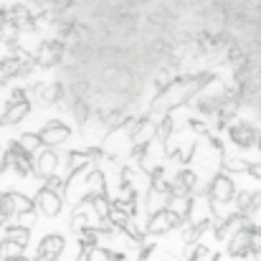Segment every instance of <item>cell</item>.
<instances>
[{"label": "cell", "instance_id": "6da1fadb", "mask_svg": "<svg viewBox=\"0 0 261 261\" xmlns=\"http://www.w3.org/2000/svg\"><path fill=\"white\" fill-rule=\"evenodd\" d=\"M216 76L211 74V71H205V74H193V76H185V79H177L173 87H168L165 91H160L155 99H152V104H150V109L152 112H170L175 107H182L188 99H193L200 89H205L211 82H213Z\"/></svg>", "mask_w": 261, "mask_h": 261}, {"label": "cell", "instance_id": "7a4b0ae2", "mask_svg": "<svg viewBox=\"0 0 261 261\" xmlns=\"http://www.w3.org/2000/svg\"><path fill=\"white\" fill-rule=\"evenodd\" d=\"M33 59H36V66H41V69L56 66V64L64 59V41H43V43L36 48Z\"/></svg>", "mask_w": 261, "mask_h": 261}, {"label": "cell", "instance_id": "3957f363", "mask_svg": "<svg viewBox=\"0 0 261 261\" xmlns=\"http://www.w3.org/2000/svg\"><path fill=\"white\" fill-rule=\"evenodd\" d=\"M152 137H158V124L150 117H140L129 124V140L135 147H147Z\"/></svg>", "mask_w": 261, "mask_h": 261}, {"label": "cell", "instance_id": "277c9868", "mask_svg": "<svg viewBox=\"0 0 261 261\" xmlns=\"http://www.w3.org/2000/svg\"><path fill=\"white\" fill-rule=\"evenodd\" d=\"M38 135H41V142H43V145L56 147V145H64V142L69 140L71 129H69V124H64V122H59V119H48Z\"/></svg>", "mask_w": 261, "mask_h": 261}, {"label": "cell", "instance_id": "5b68a950", "mask_svg": "<svg viewBox=\"0 0 261 261\" xmlns=\"http://www.w3.org/2000/svg\"><path fill=\"white\" fill-rule=\"evenodd\" d=\"M36 208V203L31 200V198H25V195H20V193H15V190H10V193H3L0 195V211L5 213V216H13V213H25V211H33Z\"/></svg>", "mask_w": 261, "mask_h": 261}, {"label": "cell", "instance_id": "8992f818", "mask_svg": "<svg viewBox=\"0 0 261 261\" xmlns=\"http://www.w3.org/2000/svg\"><path fill=\"white\" fill-rule=\"evenodd\" d=\"M31 112V101H8V107L0 114V127H13L18 122H23Z\"/></svg>", "mask_w": 261, "mask_h": 261}, {"label": "cell", "instance_id": "52a82bcc", "mask_svg": "<svg viewBox=\"0 0 261 261\" xmlns=\"http://www.w3.org/2000/svg\"><path fill=\"white\" fill-rule=\"evenodd\" d=\"M99 158H101L99 147H89V150H74V152H69L66 168H69V173H71V175H74V173H82L89 163H94V160H99Z\"/></svg>", "mask_w": 261, "mask_h": 261}, {"label": "cell", "instance_id": "ba28073f", "mask_svg": "<svg viewBox=\"0 0 261 261\" xmlns=\"http://www.w3.org/2000/svg\"><path fill=\"white\" fill-rule=\"evenodd\" d=\"M64 249H66L64 236H59V233H48V236H43L41 244H38V259L54 261V259H59V254H61Z\"/></svg>", "mask_w": 261, "mask_h": 261}, {"label": "cell", "instance_id": "9c48e42d", "mask_svg": "<svg viewBox=\"0 0 261 261\" xmlns=\"http://www.w3.org/2000/svg\"><path fill=\"white\" fill-rule=\"evenodd\" d=\"M36 208L43 211V216L54 218V216H59V211H61V195L54 193V190H48V188H41L38 195H36Z\"/></svg>", "mask_w": 261, "mask_h": 261}, {"label": "cell", "instance_id": "30bf717a", "mask_svg": "<svg viewBox=\"0 0 261 261\" xmlns=\"http://www.w3.org/2000/svg\"><path fill=\"white\" fill-rule=\"evenodd\" d=\"M182 223V218H177L173 211H160V213H155L152 218H150V223H147V233H165V231H173L175 226H180Z\"/></svg>", "mask_w": 261, "mask_h": 261}, {"label": "cell", "instance_id": "8fae6325", "mask_svg": "<svg viewBox=\"0 0 261 261\" xmlns=\"http://www.w3.org/2000/svg\"><path fill=\"white\" fill-rule=\"evenodd\" d=\"M211 198L213 203H228L233 198V180L226 175H216L211 182Z\"/></svg>", "mask_w": 261, "mask_h": 261}, {"label": "cell", "instance_id": "7c38bea8", "mask_svg": "<svg viewBox=\"0 0 261 261\" xmlns=\"http://www.w3.org/2000/svg\"><path fill=\"white\" fill-rule=\"evenodd\" d=\"M228 135H231V140L239 145V147H251L254 142H256V129L251 127V124H233L231 129H228Z\"/></svg>", "mask_w": 261, "mask_h": 261}, {"label": "cell", "instance_id": "4fadbf2b", "mask_svg": "<svg viewBox=\"0 0 261 261\" xmlns=\"http://www.w3.org/2000/svg\"><path fill=\"white\" fill-rule=\"evenodd\" d=\"M193 188H195V173H193V170H180L177 177H175V182H173V195H177V198H188Z\"/></svg>", "mask_w": 261, "mask_h": 261}, {"label": "cell", "instance_id": "5bb4252c", "mask_svg": "<svg viewBox=\"0 0 261 261\" xmlns=\"http://www.w3.org/2000/svg\"><path fill=\"white\" fill-rule=\"evenodd\" d=\"M56 165H59V155H56L54 150H43V152L38 155L36 173L41 175V177H51V175L56 173Z\"/></svg>", "mask_w": 261, "mask_h": 261}, {"label": "cell", "instance_id": "9a60e30c", "mask_svg": "<svg viewBox=\"0 0 261 261\" xmlns=\"http://www.w3.org/2000/svg\"><path fill=\"white\" fill-rule=\"evenodd\" d=\"M87 198H94V195H107V180H104V173L101 170H91L87 175Z\"/></svg>", "mask_w": 261, "mask_h": 261}, {"label": "cell", "instance_id": "2e32d148", "mask_svg": "<svg viewBox=\"0 0 261 261\" xmlns=\"http://www.w3.org/2000/svg\"><path fill=\"white\" fill-rule=\"evenodd\" d=\"M249 249H251V231L241 228V231L233 236V241H231V254H233V256H244Z\"/></svg>", "mask_w": 261, "mask_h": 261}, {"label": "cell", "instance_id": "e0dca14e", "mask_svg": "<svg viewBox=\"0 0 261 261\" xmlns=\"http://www.w3.org/2000/svg\"><path fill=\"white\" fill-rule=\"evenodd\" d=\"M5 241L18 244L20 249H25V246H28V241H31V231H28V228H23V226H10V228H5Z\"/></svg>", "mask_w": 261, "mask_h": 261}, {"label": "cell", "instance_id": "ac0fdd59", "mask_svg": "<svg viewBox=\"0 0 261 261\" xmlns=\"http://www.w3.org/2000/svg\"><path fill=\"white\" fill-rule=\"evenodd\" d=\"M221 104H223V94H208V96H200L198 112L200 114H213V112H221Z\"/></svg>", "mask_w": 261, "mask_h": 261}, {"label": "cell", "instance_id": "d6986e66", "mask_svg": "<svg viewBox=\"0 0 261 261\" xmlns=\"http://www.w3.org/2000/svg\"><path fill=\"white\" fill-rule=\"evenodd\" d=\"M18 145L23 147V152H28V155H33V152H38L41 147H43V142H41V135L38 132H23L20 137H18Z\"/></svg>", "mask_w": 261, "mask_h": 261}, {"label": "cell", "instance_id": "ffe728a7", "mask_svg": "<svg viewBox=\"0 0 261 261\" xmlns=\"http://www.w3.org/2000/svg\"><path fill=\"white\" fill-rule=\"evenodd\" d=\"M64 94H66V89L61 82H54V84H48L46 91H43V96H41V104H56V101H61L64 99Z\"/></svg>", "mask_w": 261, "mask_h": 261}, {"label": "cell", "instance_id": "44dd1931", "mask_svg": "<svg viewBox=\"0 0 261 261\" xmlns=\"http://www.w3.org/2000/svg\"><path fill=\"white\" fill-rule=\"evenodd\" d=\"M87 203L94 205V211H96V216L104 221L107 216H109V211H112V203L107 200V195H94V198H87Z\"/></svg>", "mask_w": 261, "mask_h": 261}, {"label": "cell", "instance_id": "7402d4cb", "mask_svg": "<svg viewBox=\"0 0 261 261\" xmlns=\"http://www.w3.org/2000/svg\"><path fill=\"white\" fill-rule=\"evenodd\" d=\"M173 129H175L173 117H170V114H165V117L158 122V137H160V142H163V145H165V142L173 137Z\"/></svg>", "mask_w": 261, "mask_h": 261}, {"label": "cell", "instance_id": "603a6c76", "mask_svg": "<svg viewBox=\"0 0 261 261\" xmlns=\"http://www.w3.org/2000/svg\"><path fill=\"white\" fill-rule=\"evenodd\" d=\"M0 254L8 259H18V256H23V249L18 246V244H10V241H0Z\"/></svg>", "mask_w": 261, "mask_h": 261}, {"label": "cell", "instance_id": "cb8c5ba5", "mask_svg": "<svg viewBox=\"0 0 261 261\" xmlns=\"http://www.w3.org/2000/svg\"><path fill=\"white\" fill-rule=\"evenodd\" d=\"M190 261H218V256H216V251H211L208 246H195Z\"/></svg>", "mask_w": 261, "mask_h": 261}, {"label": "cell", "instance_id": "d4e9b609", "mask_svg": "<svg viewBox=\"0 0 261 261\" xmlns=\"http://www.w3.org/2000/svg\"><path fill=\"white\" fill-rule=\"evenodd\" d=\"M71 112H74V117H76V122H79V124H87V119H89V104L87 101H82V99H79V101L74 104V109H71Z\"/></svg>", "mask_w": 261, "mask_h": 261}, {"label": "cell", "instance_id": "484cf974", "mask_svg": "<svg viewBox=\"0 0 261 261\" xmlns=\"http://www.w3.org/2000/svg\"><path fill=\"white\" fill-rule=\"evenodd\" d=\"M71 228H74V231H79V233H82V231L87 228V213H84V208H76V211H74V221H71Z\"/></svg>", "mask_w": 261, "mask_h": 261}, {"label": "cell", "instance_id": "4316f807", "mask_svg": "<svg viewBox=\"0 0 261 261\" xmlns=\"http://www.w3.org/2000/svg\"><path fill=\"white\" fill-rule=\"evenodd\" d=\"M36 211H25V213H20L18 216V226H23V228H31L33 223H36Z\"/></svg>", "mask_w": 261, "mask_h": 261}, {"label": "cell", "instance_id": "83f0119b", "mask_svg": "<svg viewBox=\"0 0 261 261\" xmlns=\"http://www.w3.org/2000/svg\"><path fill=\"white\" fill-rule=\"evenodd\" d=\"M43 188H48V190H54V193H59L61 188H66V182L59 177V175H51V177H46V185Z\"/></svg>", "mask_w": 261, "mask_h": 261}, {"label": "cell", "instance_id": "f1b7e54d", "mask_svg": "<svg viewBox=\"0 0 261 261\" xmlns=\"http://www.w3.org/2000/svg\"><path fill=\"white\" fill-rule=\"evenodd\" d=\"M89 261H112V256H109V251L107 249H91L87 254Z\"/></svg>", "mask_w": 261, "mask_h": 261}, {"label": "cell", "instance_id": "f546056e", "mask_svg": "<svg viewBox=\"0 0 261 261\" xmlns=\"http://www.w3.org/2000/svg\"><path fill=\"white\" fill-rule=\"evenodd\" d=\"M223 168H226V170H246L249 165H246L244 160H223Z\"/></svg>", "mask_w": 261, "mask_h": 261}, {"label": "cell", "instance_id": "4dcf8cb0", "mask_svg": "<svg viewBox=\"0 0 261 261\" xmlns=\"http://www.w3.org/2000/svg\"><path fill=\"white\" fill-rule=\"evenodd\" d=\"M249 170H251V175H256V177H261V165H251Z\"/></svg>", "mask_w": 261, "mask_h": 261}, {"label": "cell", "instance_id": "1f68e13d", "mask_svg": "<svg viewBox=\"0 0 261 261\" xmlns=\"http://www.w3.org/2000/svg\"><path fill=\"white\" fill-rule=\"evenodd\" d=\"M5 221H8V216H5V213H3V211H0V228H3V226H5Z\"/></svg>", "mask_w": 261, "mask_h": 261}, {"label": "cell", "instance_id": "d6a6232c", "mask_svg": "<svg viewBox=\"0 0 261 261\" xmlns=\"http://www.w3.org/2000/svg\"><path fill=\"white\" fill-rule=\"evenodd\" d=\"M8 261H31V259H25V256H18V259H8Z\"/></svg>", "mask_w": 261, "mask_h": 261}]
</instances>
